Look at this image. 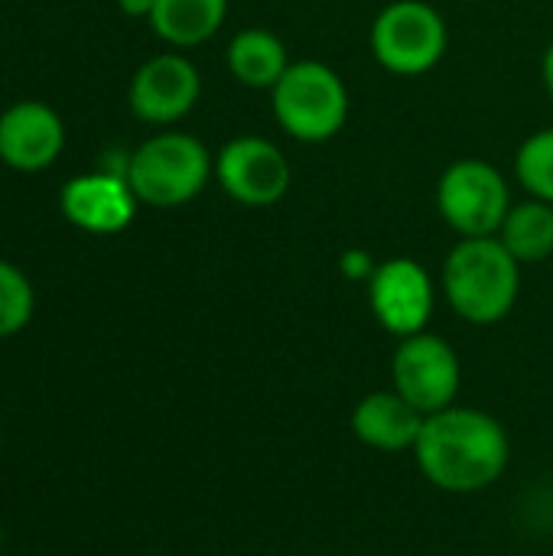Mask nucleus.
<instances>
[{"instance_id":"obj_2","label":"nucleus","mask_w":553,"mask_h":556,"mask_svg":"<svg viewBox=\"0 0 553 556\" xmlns=\"http://www.w3.org/2000/svg\"><path fill=\"white\" fill-rule=\"evenodd\" d=\"M450 309L473 326L502 323L521 293V264L499 238H460L443 261Z\"/></svg>"},{"instance_id":"obj_19","label":"nucleus","mask_w":553,"mask_h":556,"mask_svg":"<svg viewBox=\"0 0 553 556\" xmlns=\"http://www.w3.org/2000/svg\"><path fill=\"white\" fill-rule=\"evenodd\" d=\"M375 257L365 251V248H349V251H342V257H339V270H342V277H349V280H359V283H368L372 280V274H375Z\"/></svg>"},{"instance_id":"obj_3","label":"nucleus","mask_w":553,"mask_h":556,"mask_svg":"<svg viewBox=\"0 0 553 556\" xmlns=\"http://www.w3.org/2000/svg\"><path fill=\"white\" fill-rule=\"evenodd\" d=\"M215 160L209 147L183 130H160L127 156V182L143 205L179 208L192 202L212 179Z\"/></svg>"},{"instance_id":"obj_8","label":"nucleus","mask_w":553,"mask_h":556,"mask_svg":"<svg viewBox=\"0 0 553 556\" xmlns=\"http://www.w3.org/2000/svg\"><path fill=\"white\" fill-rule=\"evenodd\" d=\"M215 179L225 189V195L235 199L238 205L271 208L290 192L293 166L274 140L244 134L218 150Z\"/></svg>"},{"instance_id":"obj_4","label":"nucleus","mask_w":553,"mask_h":556,"mask_svg":"<svg viewBox=\"0 0 553 556\" xmlns=\"http://www.w3.org/2000/svg\"><path fill=\"white\" fill-rule=\"evenodd\" d=\"M277 124L300 143H326L349 121V88L336 68L316 59L290 62L271 88Z\"/></svg>"},{"instance_id":"obj_21","label":"nucleus","mask_w":553,"mask_h":556,"mask_svg":"<svg viewBox=\"0 0 553 556\" xmlns=\"http://www.w3.org/2000/svg\"><path fill=\"white\" fill-rule=\"evenodd\" d=\"M541 78H544V88L553 101V42L544 49V59H541Z\"/></svg>"},{"instance_id":"obj_18","label":"nucleus","mask_w":553,"mask_h":556,"mask_svg":"<svg viewBox=\"0 0 553 556\" xmlns=\"http://www.w3.org/2000/svg\"><path fill=\"white\" fill-rule=\"evenodd\" d=\"M36 293L20 267L0 257V339L23 332L33 319Z\"/></svg>"},{"instance_id":"obj_14","label":"nucleus","mask_w":553,"mask_h":556,"mask_svg":"<svg viewBox=\"0 0 553 556\" xmlns=\"http://www.w3.org/2000/svg\"><path fill=\"white\" fill-rule=\"evenodd\" d=\"M225 62L238 85L271 91L290 68V52L277 33H271L264 26H248L231 36Z\"/></svg>"},{"instance_id":"obj_17","label":"nucleus","mask_w":553,"mask_h":556,"mask_svg":"<svg viewBox=\"0 0 553 556\" xmlns=\"http://www.w3.org/2000/svg\"><path fill=\"white\" fill-rule=\"evenodd\" d=\"M515 179L531 199L553 205V127L535 130L515 153Z\"/></svg>"},{"instance_id":"obj_15","label":"nucleus","mask_w":553,"mask_h":556,"mask_svg":"<svg viewBox=\"0 0 553 556\" xmlns=\"http://www.w3.org/2000/svg\"><path fill=\"white\" fill-rule=\"evenodd\" d=\"M228 16V0H156L150 13L153 33L173 49L209 42Z\"/></svg>"},{"instance_id":"obj_11","label":"nucleus","mask_w":553,"mask_h":556,"mask_svg":"<svg viewBox=\"0 0 553 556\" xmlns=\"http://www.w3.org/2000/svg\"><path fill=\"white\" fill-rule=\"evenodd\" d=\"M137 205H140V199L134 195L127 176L117 169L81 173V176L68 179L59 192L62 215L88 235L124 231L134 222Z\"/></svg>"},{"instance_id":"obj_12","label":"nucleus","mask_w":553,"mask_h":556,"mask_svg":"<svg viewBox=\"0 0 553 556\" xmlns=\"http://www.w3.org/2000/svg\"><path fill=\"white\" fill-rule=\"evenodd\" d=\"M65 147L62 117L46 101H16L0 114V163L16 173L49 169Z\"/></svg>"},{"instance_id":"obj_1","label":"nucleus","mask_w":553,"mask_h":556,"mask_svg":"<svg viewBox=\"0 0 553 556\" xmlns=\"http://www.w3.org/2000/svg\"><path fill=\"white\" fill-rule=\"evenodd\" d=\"M411 456L437 492L479 495L505 476L512 463V437L489 410L453 404L424 417Z\"/></svg>"},{"instance_id":"obj_20","label":"nucleus","mask_w":553,"mask_h":556,"mask_svg":"<svg viewBox=\"0 0 553 556\" xmlns=\"http://www.w3.org/2000/svg\"><path fill=\"white\" fill-rule=\"evenodd\" d=\"M153 3L156 0H117V7H121V13L124 16H147L150 20V13H153Z\"/></svg>"},{"instance_id":"obj_9","label":"nucleus","mask_w":553,"mask_h":556,"mask_svg":"<svg viewBox=\"0 0 553 556\" xmlns=\"http://www.w3.org/2000/svg\"><path fill=\"white\" fill-rule=\"evenodd\" d=\"M368 306L388 336L407 339L427 332L437 306V287L427 267L414 257H391L381 261L368 280Z\"/></svg>"},{"instance_id":"obj_16","label":"nucleus","mask_w":553,"mask_h":556,"mask_svg":"<svg viewBox=\"0 0 553 556\" xmlns=\"http://www.w3.org/2000/svg\"><path fill=\"white\" fill-rule=\"evenodd\" d=\"M495 238L508 248V254L521 267L548 261L553 254V205L541 199L515 202Z\"/></svg>"},{"instance_id":"obj_23","label":"nucleus","mask_w":553,"mask_h":556,"mask_svg":"<svg viewBox=\"0 0 553 556\" xmlns=\"http://www.w3.org/2000/svg\"><path fill=\"white\" fill-rule=\"evenodd\" d=\"M0 443H3V440H0Z\"/></svg>"},{"instance_id":"obj_7","label":"nucleus","mask_w":553,"mask_h":556,"mask_svg":"<svg viewBox=\"0 0 553 556\" xmlns=\"http://www.w3.org/2000/svg\"><path fill=\"white\" fill-rule=\"evenodd\" d=\"M391 388L424 417L456 404L463 388V362L456 349L437 332L398 339L391 355Z\"/></svg>"},{"instance_id":"obj_5","label":"nucleus","mask_w":553,"mask_h":556,"mask_svg":"<svg viewBox=\"0 0 553 556\" xmlns=\"http://www.w3.org/2000/svg\"><path fill=\"white\" fill-rule=\"evenodd\" d=\"M368 42L381 68L414 78L440 65L450 46V29L443 13L427 0H394L375 16Z\"/></svg>"},{"instance_id":"obj_6","label":"nucleus","mask_w":553,"mask_h":556,"mask_svg":"<svg viewBox=\"0 0 553 556\" xmlns=\"http://www.w3.org/2000/svg\"><path fill=\"white\" fill-rule=\"evenodd\" d=\"M512 205L505 176L479 156L450 163L437 182V208L460 238H495Z\"/></svg>"},{"instance_id":"obj_10","label":"nucleus","mask_w":553,"mask_h":556,"mask_svg":"<svg viewBox=\"0 0 553 556\" xmlns=\"http://www.w3.org/2000/svg\"><path fill=\"white\" fill-rule=\"evenodd\" d=\"M202 94V75L183 52H160L147 59L130 78V111L137 121L166 127L183 121Z\"/></svg>"},{"instance_id":"obj_13","label":"nucleus","mask_w":553,"mask_h":556,"mask_svg":"<svg viewBox=\"0 0 553 556\" xmlns=\"http://www.w3.org/2000/svg\"><path fill=\"white\" fill-rule=\"evenodd\" d=\"M424 427V414L394 388L372 391L352 407V433L375 453H411Z\"/></svg>"},{"instance_id":"obj_22","label":"nucleus","mask_w":553,"mask_h":556,"mask_svg":"<svg viewBox=\"0 0 553 556\" xmlns=\"http://www.w3.org/2000/svg\"><path fill=\"white\" fill-rule=\"evenodd\" d=\"M0 551H3V528H0Z\"/></svg>"}]
</instances>
